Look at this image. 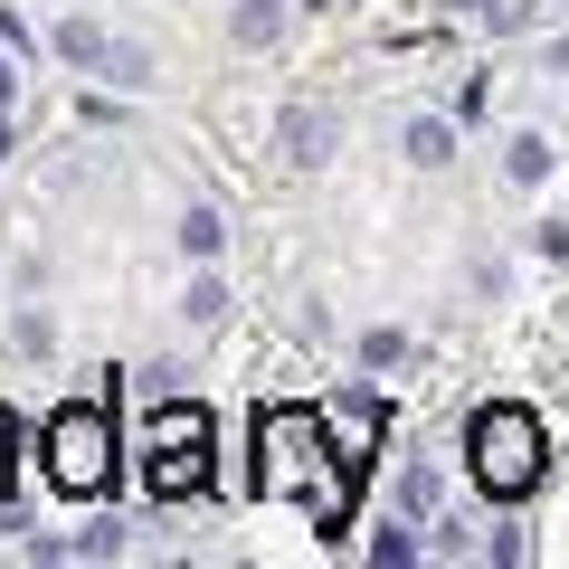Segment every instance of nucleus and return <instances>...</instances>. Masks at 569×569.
Here are the masks:
<instances>
[{
    "mask_svg": "<svg viewBox=\"0 0 569 569\" xmlns=\"http://www.w3.org/2000/svg\"><path fill=\"white\" fill-rule=\"evenodd\" d=\"M531 10H541V0H485V29H503V39H512V29H531Z\"/></svg>",
    "mask_w": 569,
    "mask_h": 569,
    "instance_id": "nucleus-17",
    "label": "nucleus"
},
{
    "mask_svg": "<svg viewBox=\"0 0 569 569\" xmlns=\"http://www.w3.org/2000/svg\"><path fill=\"white\" fill-rule=\"evenodd\" d=\"M209 447H219L209 408H162V418H152V456H142V475H152V503H181V493H200V485H209Z\"/></svg>",
    "mask_w": 569,
    "mask_h": 569,
    "instance_id": "nucleus-3",
    "label": "nucleus"
},
{
    "mask_svg": "<svg viewBox=\"0 0 569 569\" xmlns=\"http://www.w3.org/2000/svg\"><path fill=\"white\" fill-rule=\"evenodd\" d=\"M332 133H342V123H332V104H295V114H284V162H332Z\"/></svg>",
    "mask_w": 569,
    "mask_h": 569,
    "instance_id": "nucleus-4",
    "label": "nucleus"
},
{
    "mask_svg": "<svg viewBox=\"0 0 569 569\" xmlns=\"http://www.w3.org/2000/svg\"><path fill=\"white\" fill-rule=\"evenodd\" d=\"M48 48H58L77 77H104V48H114V29H96V20H58V29H48Z\"/></svg>",
    "mask_w": 569,
    "mask_h": 569,
    "instance_id": "nucleus-5",
    "label": "nucleus"
},
{
    "mask_svg": "<svg viewBox=\"0 0 569 569\" xmlns=\"http://www.w3.org/2000/svg\"><path fill=\"white\" fill-rule=\"evenodd\" d=\"M10 142H20V133H10V104H0V162H10Z\"/></svg>",
    "mask_w": 569,
    "mask_h": 569,
    "instance_id": "nucleus-21",
    "label": "nucleus"
},
{
    "mask_svg": "<svg viewBox=\"0 0 569 569\" xmlns=\"http://www.w3.org/2000/svg\"><path fill=\"white\" fill-rule=\"evenodd\" d=\"M437 493H447V485H437V466H408V475H399V512H408V522H427Z\"/></svg>",
    "mask_w": 569,
    "mask_h": 569,
    "instance_id": "nucleus-12",
    "label": "nucleus"
},
{
    "mask_svg": "<svg viewBox=\"0 0 569 569\" xmlns=\"http://www.w3.org/2000/svg\"><path fill=\"white\" fill-rule=\"evenodd\" d=\"M485 560H503V569H522V560H531V541H522V522H485Z\"/></svg>",
    "mask_w": 569,
    "mask_h": 569,
    "instance_id": "nucleus-16",
    "label": "nucleus"
},
{
    "mask_svg": "<svg viewBox=\"0 0 569 569\" xmlns=\"http://www.w3.org/2000/svg\"><path fill=\"white\" fill-rule=\"evenodd\" d=\"M370 560H380V569H408V560H418V531H408V522H380V531H370Z\"/></svg>",
    "mask_w": 569,
    "mask_h": 569,
    "instance_id": "nucleus-14",
    "label": "nucleus"
},
{
    "mask_svg": "<svg viewBox=\"0 0 569 569\" xmlns=\"http://www.w3.org/2000/svg\"><path fill=\"white\" fill-rule=\"evenodd\" d=\"M466 475L493 493V503H522V493L550 475V437H541V418H531V408H512V399L475 408V427H466Z\"/></svg>",
    "mask_w": 569,
    "mask_h": 569,
    "instance_id": "nucleus-1",
    "label": "nucleus"
},
{
    "mask_svg": "<svg viewBox=\"0 0 569 569\" xmlns=\"http://www.w3.org/2000/svg\"><path fill=\"white\" fill-rule=\"evenodd\" d=\"M181 313H190V323H219V313H228V284L209 276V266H200V284L181 295Z\"/></svg>",
    "mask_w": 569,
    "mask_h": 569,
    "instance_id": "nucleus-15",
    "label": "nucleus"
},
{
    "mask_svg": "<svg viewBox=\"0 0 569 569\" xmlns=\"http://www.w3.org/2000/svg\"><path fill=\"white\" fill-rule=\"evenodd\" d=\"M10 475H20V418L0 408V493H10Z\"/></svg>",
    "mask_w": 569,
    "mask_h": 569,
    "instance_id": "nucleus-18",
    "label": "nucleus"
},
{
    "mask_svg": "<svg viewBox=\"0 0 569 569\" xmlns=\"http://www.w3.org/2000/svg\"><path fill=\"white\" fill-rule=\"evenodd\" d=\"M541 257H560V266H569V219H550V228H541Z\"/></svg>",
    "mask_w": 569,
    "mask_h": 569,
    "instance_id": "nucleus-19",
    "label": "nucleus"
},
{
    "mask_svg": "<svg viewBox=\"0 0 569 569\" xmlns=\"http://www.w3.org/2000/svg\"><path fill=\"white\" fill-rule=\"evenodd\" d=\"M104 86H123V96H142V86H152V48L114 39V48H104Z\"/></svg>",
    "mask_w": 569,
    "mask_h": 569,
    "instance_id": "nucleus-10",
    "label": "nucleus"
},
{
    "mask_svg": "<svg viewBox=\"0 0 569 569\" xmlns=\"http://www.w3.org/2000/svg\"><path fill=\"white\" fill-rule=\"evenodd\" d=\"M399 142H408V162H418V171H447V162H456V123H447V114H408Z\"/></svg>",
    "mask_w": 569,
    "mask_h": 569,
    "instance_id": "nucleus-6",
    "label": "nucleus"
},
{
    "mask_svg": "<svg viewBox=\"0 0 569 569\" xmlns=\"http://www.w3.org/2000/svg\"><path fill=\"white\" fill-rule=\"evenodd\" d=\"M550 162H560V152H550L541 133H512V142H503V181H512V190H541Z\"/></svg>",
    "mask_w": 569,
    "mask_h": 569,
    "instance_id": "nucleus-7",
    "label": "nucleus"
},
{
    "mask_svg": "<svg viewBox=\"0 0 569 569\" xmlns=\"http://www.w3.org/2000/svg\"><path fill=\"white\" fill-rule=\"evenodd\" d=\"M447 10H485V0H447Z\"/></svg>",
    "mask_w": 569,
    "mask_h": 569,
    "instance_id": "nucleus-22",
    "label": "nucleus"
},
{
    "mask_svg": "<svg viewBox=\"0 0 569 569\" xmlns=\"http://www.w3.org/2000/svg\"><path fill=\"white\" fill-rule=\"evenodd\" d=\"M10 96H20V77H10V48H0V104H10Z\"/></svg>",
    "mask_w": 569,
    "mask_h": 569,
    "instance_id": "nucleus-20",
    "label": "nucleus"
},
{
    "mask_svg": "<svg viewBox=\"0 0 569 569\" xmlns=\"http://www.w3.org/2000/svg\"><path fill=\"white\" fill-rule=\"evenodd\" d=\"M39 466H48V485H58L67 503H96V493L114 485V408L104 399L58 408V418L39 427Z\"/></svg>",
    "mask_w": 569,
    "mask_h": 569,
    "instance_id": "nucleus-2",
    "label": "nucleus"
},
{
    "mask_svg": "<svg viewBox=\"0 0 569 569\" xmlns=\"http://www.w3.org/2000/svg\"><path fill=\"white\" fill-rule=\"evenodd\" d=\"M219 247H228V219H219V209H209V200H200V209H181V257H200V266H209Z\"/></svg>",
    "mask_w": 569,
    "mask_h": 569,
    "instance_id": "nucleus-9",
    "label": "nucleus"
},
{
    "mask_svg": "<svg viewBox=\"0 0 569 569\" xmlns=\"http://www.w3.org/2000/svg\"><path fill=\"white\" fill-rule=\"evenodd\" d=\"M228 39H238V48H276V39H284V0H238Z\"/></svg>",
    "mask_w": 569,
    "mask_h": 569,
    "instance_id": "nucleus-8",
    "label": "nucleus"
},
{
    "mask_svg": "<svg viewBox=\"0 0 569 569\" xmlns=\"http://www.w3.org/2000/svg\"><path fill=\"white\" fill-rule=\"evenodd\" d=\"M332 427H342V437H370V427H389V408L370 399V389H342V399H332Z\"/></svg>",
    "mask_w": 569,
    "mask_h": 569,
    "instance_id": "nucleus-11",
    "label": "nucleus"
},
{
    "mask_svg": "<svg viewBox=\"0 0 569 569\" xmlns=\"http://www.w3.org/2000/svg\"><path fill=\"white\" fill-rule=\"evenodd\" d=\"M351 351H361V370H399V361H408V332L370 323V332H361V342H351Z\"/></svg>",
    "mask_w": 569,
    "mask_h": 569,
    "instance_id": "nucleus-13",
    "label": "nucleus"
}]
</instances>
